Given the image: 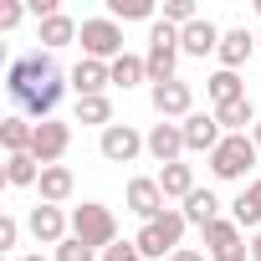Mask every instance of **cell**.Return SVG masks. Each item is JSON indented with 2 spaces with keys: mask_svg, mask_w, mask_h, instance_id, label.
Here are the masks:
<instances>
[{
  "mask_svg": "<svg viewBox=\"0 0 261 261\" xmlns=\"http://www.w3.org/2000/svg\"><path fill=\"white\" fill-rule=\"evenodd\" d=\"M179 128H185V154H215L220 139H225V128H220L215 113H190Z\"/></svg>",
  "mask_w": 261,
  "mask_h": 261,
  "instance_id": "11",
  "label": "cell"
},
{
  "mask_svg": "<svg viewBox=\"0 0 261 261\" xmlns=\"http://www.w3.org/2000/svg\"><path fill=\"white\" fill-rule=\"evenodd\" d=\"M77 41H82V57H92V62H118L123 57V26L113 21V16H92V21H82V31H77Z\"/></svg>",
  "mask_w": 261,
  "mask_h": 261,
  "instance_id": "6",
  "label": "cell"
},
{
  "mask_svg": "<svg viewBox=\"0 0 261 261\" xmlns=\"http://www.w3.org/2000/svg\"><path fill=\"white\" fill-rule=\"evenodd\" d=\"M139 82H149V67H144V57H134V51H123L118 62H113V87H139Z\"/></svg>",
  "mask_w": 261,
  "mask_h": 261,
  "instance_id": "26",
  "label": "cell"
},
{
  "mask_svg": "<svg viewBox=\"0 0 261 261\" xmlns=\"http://www.w3.org/2000/svg\"><path fill=\"white\" fill-rule=\"evenodd\" d=\"M251 139H256V149H261V123H256V128H251Z\"/></svg>",
  "mask_w": 261,
  "mask_h": 261,
  "instance_id": "37",
  "label": "cell"
},
{
  "mask_svg": "<svg viewBox=\"0 0 261 261\" xmlns=\"http://www.w3.org/2000/svg\"><path fill=\"white\" fill-rule=\"evenodd\" d=\"M72 87V77H62V67L51 62V51H31V57H16L11 72H6V92L16 97L21 118H36L46 123L62 102V92Z\"/></svg>",
  "mask_w": 261,
  "mask_h": 261,
  "instance_id": "1",
  "label": "cell"
},
{
  "mask_svg": "<svg viewBox=\"0 0 261 261\" xmlns=\"http://www.w3.org/2000/svg\"><path fill=\"white\" fill-rule=\"evenodd\" d=\"M26 230H31L41 246H51V251H57V246L72 236V215H62V205H31Z\"/></svg>",
  "mask_w": 261,
  "mask_h": 261,
  "instance_id": "9",
  "label": "cell"
},
{
  "mask_svg": "<svg viewBox=\"0 0 261 261\" xmlns=\"http://www.w3.org/2000/svg\"><path fill=\"white\" fill-rule=\"evenodd\" d=\"M6 185H11V190H31V185H41V164H36L31 154H11V159H6Z\"/></svg>",
  "mask_w": 261,
  "mask_h": 261,
  "instance_id": "25",
  "label": "cell"
},
{
  "mask_svg": "<svg viewBox=\"0 0 261 261\" xmlns=\"http://www.w3.org/2000/svg\"><path fill=\"white\" fill-rule=\"evenodd\" d=\"M72 236H77V241H87L92 251H108V246H118V220H113V210H108V205L82 200V205L72 210Z\"/></svg>",
  "mask_w": 261,
  "mask_h": 261,
  "instance_id": "5",
  "label": "cell"
},
{
  "mask_svg": "<svg viewBox=\"0 0 261 261\" xmlns=\"http://www.w3.org/2000/svg\"><path fill=\"white\" fill-rule=\"evenodd\" d=\"M77 123L113 128V102H108V92H102V97H77Z\"/></svg>",
  "mask_w": 261,
  "mask_h": 261,
  "instance_id": "28",
  "label": "cell"
},
{
  "mask_svg": "<svg viewBox=\"0 0 261 261\" xmlns=\"http://www.w3.org/2000/svg\"><path fill=\"white\" fill-rule=\"evenodd\" d=\"M36 190H41V205H67V200H72V190H77V179H72V169H67V164H46Z\"/></svg>",
  "mask_w": 261,
  "mask_h": 261,
  "instance_id": "20",
  "label": "cell"
},
{
  "mask_svg": "<svg viewBox=\"0 0 261 261\" xmlns=\"http://www.w3.org/2000/svg\"><path fill=\"white\" fill-rule=\"evenodd\" d=\"M220 36L225 31H215V21H190L179 31V51L185 57H210V51H220Z\"/></svg>",
  "mask_w": 261,
  "mask_h": 261,
  "instance_id": "17",
  "label": "cell"
},
{
  "mask_svg": "<svg viewBox=\"0 0 261 261\" xmlns=\"http://www.w3.org/2000/svg\"><path fill=\"white\" fill-rule=\"evenodd\" d=\"M154 179H159L164 200H190V195L200 190V185H195V164H185V159H179V164H164Z\"/></svg>",
  "mask_w": 261,
  "mask_h": 261,
  "instance_id": "19",
  "label": "cell"
},
{
  "mask_svg": "<svg viewBox=\"0 0 261 261\" xmlns=\"http://www.w3.org/2000/svg\"><path fill=\"white\" fill-rule=\"evenodd\" d=\"M16 241H21V220L0 215V251H16Z\"/></svg>",
  "mask_w": 261,
  "mask_h": 261,
  "instance_id": "31",
  "label": "cell"
},
{
  "mask_svg": "<svg viewBox=\"0 0 261 261\" xmlns=\"http://www.w3.org/2000/svg\"><path fill=\"white\" fill-rule=\"evenodd\" d=\"M108 16L123 26V21H149L154 26V0H108Z\"/></svg>",
  "mask_w": 261,
  "mask_h": 261,
  "instance_id": "27",
  "label": "cell"
},
{
  "mask_svg": "<svg viewBox=\"0 0 261 261\" xmlns=\"http://www.w3.org/2000/svg\"><path fill=\"white\" fill-rule=\"evenodd\" d=\"M72 149V128L67 123H57V118H46V123H36V139H31V159L46 169V164H62V154Z\"/></svg>",
  "mask_w": 261,
  "mask_h": 261,
  "instance_id": "10",
  "label": "cell"
},
{
  "mask_svg": "<svg viewBox=\"0 0 261 261\" xmlns=\"http://www.w3.org/2000/svg\"><path fill=\"white\" fill-rule=\"evenodd\" d=\"M179 31L174 26H164V21H154L149 26V51H144V67H149V82L159 87V82H174L179 77Z\"/></svg>",
  "mask_w": 261,
  "mask_h": 261,
  "instance_id": "3",
  "label": "cell"
},
{
  "mask_svg": "<svg viewBox=\"0 0 261 261\" xmlns=\"http://www.w3.org/2000/svg\"><path fill=\"white\" fill-rule=\"evenodd\" d=\"M169 261H205V251H195V246H179Z\"/></svg>",
  "mask_w": 261,
  "mask_h": 261,
  "instance_id": "34",
  "label": "cell"
},
{
  "mask_svg": "<svg viewBox=\"0 0 261 261\" xmlns=\"http://www.w3.org/2000/svg\"><path fill=\"white\" fill-rule=\"evenodd\" d=\"M21 16H26V6H21V0H6V6H0V31L21 26Z\"/></svg>",
  "mask_w": 261,
  "mask_h": 261,
  "instance_id": "33",
  "label": "cell"
},
{
  "mask_svg": "<svg viewBox=\"0 0 261 261\" xmlns=\"http://www.w3.org/2000/svg\"><path fill=\"white\" fill-rule=\"evenodd\" d=\"M256 154H261V149H256V139H251V134H225V139H220V149L210 154V174H215V179H225V185H230V179H246V174H251V164H256Z\"/></svg>",
  "mask_w": 261,
  "mask_h": 261,
  "instance_id": "4",
  "label": "cell"
},
{
  "mask_svg": "<svg viewBox=\"0 0 261 261\" xmlns=\"http://www.w3.org/2000/svg\"><path fill=\"white\" fill-rule=\"evenodd\" d=\"M51 261H97V251L87 246V241H77V236H67L57 251H51Z\"/></svg>",
  "mask_w": 261,
  "mask_h": 261,
  "instance_id": "30",
  "label": "cell"
},
{
  "mask_svg": "<svg viewBox=\"0 0 261 261\" xmlns=\"http://www.w3.org/2000/svg\"><path fill=\"white\" fill-rule=\"evenodd\" d=\"M246 195H251V205L261 210V179H251V185H246Z\"/></svg>",
  "mask_w": 261,
  "mask_h": 261,
  "instance_id": "35",
  "label": "cell"
},
{
  "mask_svg": "<svg viewBox=\"0 0 261 261\" xmlns=\"http://www.w3.org/2000/svg\"><path fill=\"white\" fill-rule=\"evenodd\" d=\"M205 251H210V261H251V246H246L241 225L225 220V215L215 225H205Z\"/></svg>",
  "mask_w": 261,
  "mask_h": 261,
  "instance_id": "8",
  "label": "cell"
},
{
  "mask_svg": "<svg viewBox=\"0 0 261 261\" xmlns=\"http://www.w3.org/2000/svg\"><path fill=\"white\" fill-rule=\"evenodd\" d=\"M179 215H185L190 225H200V230L215 225V220H220V200H215V190H195V195L179 205Z\"/></svg>",
  "mask_w": 261,
  "mask_h": 261,
  "instance_id": "22",
  "label": "cell"
},
{
  "mask_svg": "<svg viewBox=\"0 0 261 261\" xmlns=\"http://www.w3.org/2000/svg\"><path fill=\"white\" fill-rule=\"evenodd\" d=\"M256 51H261V31H256Z\"/></svg>",
  "mask_w": 261,
  "mask_h": 261,
  "instance_id": "39",
  "label": "cell"
},
{
  "mask_svg": "<svg viewBox=\"0 0 261 261\" xmlns=\"http://www.w3.org/2000/svg\"><path fill=\"white\" fill-rule=\"evenodd\" d=\"M251 51H256V36H251L246 26H236V31H225V36H220V51H215V57H220V67H225V72H241V67L251 62Z\"/></svg>",
  "mask_w": 261,
  "mask_h": 261,
  "instance_id": "18",
  "label": "cell"
},
{
  "mask_svg": "<svg viewBox=\"0 0 261 261\" xmlns=\"http://www.w3.org/2000/svg\"><path fill=\"white\" fill-rule=\"evenodd\" d=\"M154 113H159L164 123H174V118L185 123V118L195 113V92H190V82H179V77H174V82H159V87H154Z\"/></svg>",
  "mask_w": 261,
  "mask_h": 261,
  "instance_id": "13",
  "label": "cell"
},
{
  "mask_svg": "<svg viewBox=\"0 0 261 261\" xmlns=\"http://www.w3.org/2000/svg\"><path fill=\"white\" fill-rule=\"evenodd\" d=\"M21 261H46V256H21Z\"/></svg>",
  "mask_w": 261,
  "mask_h": 261,
  "instance_id": "38",
  "label": "cell"
},
{
  "mask_svg": "<svg viewBox=\"0 0 261 261\" xmlns=\"http://www.w3.org/2000/svg\"><path fill=\"white\" fill-rule=\"evenodd\" d=\"M128 210H134L144 225L149 220H159L164 210H169V200H164V190H159V179H149V174H139V179H128Z\"/></svg>",
  "mask_w": 261,
  "mask_h": 261,
  "instance_id": "12",
  "label": "cell"
},
{
  "mask_svg": "<svg viewBox=\"0 0 261 261\" xmlns=\"http://www.w3.org/2000/svg\"><path fill=\"white\" fill-rule=\"evenodd\" d=\"M144 144H149V154H154L159 169H164V164H179V159H185V128H179V123H154L149 134H144Z\"/></svg>",
  "mask_w": 261,
  "mask_h": 261,
  "instance_id": "14",
  "label": "cell"
},
{
  "mask_svg": "<svg viewBox=\"0 0 261 261\" xmlns=\"http://www.w3.org/2000/svg\"><path fill=\"white\" fill-rule=\"evenodd\" d=\"M144 149L149 144H144V134H139L134 123H113V128H102V139H97V154L108 164H134Z\"/></svg>",
  "mask_w": 261,
  "mask_h": 261,
  "instance_id": "7",
  "label": "cell"
},
{
  "mask_svg": "<svg viewBox=\"0 0 261 261\" xmlns=\"http://www.w3.org/2000/svg\"><path fill=\"white\" fill-rule=\"evenodd\" d=\"M256 16H261V0H256Z\"/></svg>",
  "mask_w": 261,
  "mask_h": 261,
  "instance_id": "40",
  "label": "cell"
},
{
  "mask_svg": "<svg viewBox=\"0 0 261 261\" xmlns=\"http://www.w3.org/2000/svg\"><path fill=\"white\" fill-rule=\"evenodd\" d=\"M215 118H220V128H225V134H246V128H256V123H261V118H256V108H251V97L215 108Z\"/></svg>",
  "mask_w": 261,
  "mask_h": 261,
  "instance_id": "24",
  "label": "cell"
},
{
  "mask_svg": "<svg viewBox=\"0 0 261 261\" xmlns=\"http://www.w3.org/2000/svg\"><path fill=\"white\" fill-rule=\"evenodd\" d=\"M77 21L67 16V11H57V16H46V21H36V36H41V51H62V46H72L77 41Z\"/></svg>",
  "mask_w": 261,
  "mask_h": 261,
  "instance_id": "16",
  "label": "cell"
},
{
  "mask_svg": "<svg viewBox=\"0 0 261 261\" xmlns=\"http://www.w3.org/2000/svg\"><path fill=\"white\" fill-rule=\"evenodd\" d=\"M251 261H261V230L251 236Z\"/></svg>",
  "mask_w": 261,
  "mask_h": 261,
  "instance_id": "36",
  "label": "cell"
},
{
  "mask_svg": "<svg viewBox=\"0 0 261 261\" xmlns=\"http://www.w3.org/2000/svg\"><path fill=\"white\" fill-rule=\"evenodd\" d=\"M31 139H36V123L31 118H6L0 123V144H6V154H31Z\"/></svg>",
  "mask_w": 261,
  "mask_h": 261,
  "instance_id": "23",
  "label": "cell"
},
{
  "mask_svg": "<svg viewBox=\"0 0 261 261\" xmlns=\"http://www.w3.org/2000/svg\"><path fill=\"white\" fill-rule=\"evenodd\" d=\"M102 261H144V256H139V246H134V241H118V246H108V251H102Z\"/></svg>",
  "mask_w": 261,
  "mask_h": 261,
  "instance_id": "32",
  "label": "cell"
},
{
  "mask_svg": "<svg viewBox=\"0 0 261 261\" xmlns=\"http://www.w3.org/2000/svg\"><path fill=\"white\" fill-rule=\"evenodd\" d=\"M190 21H200V16H195V0H164V26L185 31Z\"/></svg>",
  "mask_w": 261,
  "mask_h": 261,
  "instance_id": "29",
  "label": "cell"
},
{
  "mask_svg": "<svg viewBox=\"0 0 261 261\" xmlns=\"http://www.w3.org/2000/svg\"><path fill=\"white\" fill-rule=\"evenodd\" d=\"M102 87H113V67L82 57V62L72 67V92H77V97H102Z\"/></svg>",
  "mask_w": 261,
  "mask_h": 261,
  "instance_id": "15",
  "label": "cell"
},
{
  "mask_svg": "<svg viewBox=\"0 0 261 261\" xmlns=\"http://www.w3.org/2000/svg\"><path fill=\"white\" fill-rule=\"evenodd\" d=\"M185 225H190V220H185L179 210H164L159 220H149V225L134 236L139 256H144V261H169V256L179 251V241H185Z\"/></svg>",
  "mask_w": 261,
  "mask_h": 261,
  "instance_id": "2",
  "label": "cell"
},
{
  "mask_svg": "<svg viewBox=\"0 0 261 261\" xmlns=\"http://www.w3.org/2000/svg\"><path fill=\"white\" fill-rule=\"evenodd\" d=\"M205 97H210L215 108H225V102H241V97H246V82H241V72H225V67H220V72H210V77H205Z\"/></svg>",
  "mask_w": 261,
  "mask_h": 261,
  "instance_id": "21",
  "label": "cell"
}]
</instances>
